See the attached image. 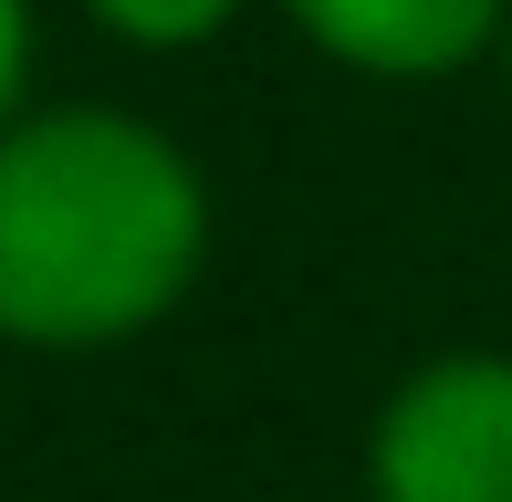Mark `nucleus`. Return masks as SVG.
Masks as SVG:
<instances>
[{"mask_svg":"<svg viewBox=\"0 0 512 502\" xmlns=\"http://www.w3.org/2000/svg\"><path fill=\"white\" fill-rule=\"evenodd\" d=\"M199 178L136 116H42L0 136V335L105 346L199 272Z\"/></svg>","mask_w":512,"mask_h":502,"instance_id":"1","label":"nucleus"},{"mask_svg":"<svg viewBox=\"0 0 512 502\" xmlns=\"http://www.w3.org/2000/svg\"><path fill=\"white\" fill-rule=\"evenodd\" d=\"M377 502H512V356H439L377 419Z\"/></svg>","mask_w":512,"mask_h":502,"instance_id":"2","label":"nucleus"},{"mask_svg":"<svg viewBox=\"0 0 512 502\" xmlns=\"http://www.w3.org/2000/svg\"><path fill=\"white\" fill-rule=\"evenodd\" d=\"M293 21L366 74H450L512 32V0H293Z\"/></svg>","mask_w":512,"mask_h":502,"instance_id":"3","label":"nucleus"},{"mask_svg":"<svg viewBox=\"0 0 512 502\" xmlns=\"http://www.w3.org/2000/svg\"><path fill=\"white\" fill-rule=\"evenodd\" d=\"M95 11H105L126 42H199V32H220L241 0H95Z\"/></svg>","mask_w":512,"mask_h":502,"instance_id":"4","label":"nucleus"},{"mask_svg":"<svg viewBox=\"0 0 512 502\" xmlns=\"http://www.w3.org/2000/svg\"><path fill=\"white\" fill-rule=\"evenodd\" d=\"M11 84H21V0H0V116H11Z\"/></svg>","mask_w":512,"mask_h":502,"instance_id":"5","label":"nucleus"},{"mask_svg":"<svg viewBox=\"0 0 512 502\" xmlns=\"http://www.w3.org/2000/svg\"><path fill=\"white\" fill-rule=\"evenodd\" d=\"M502 63H512V32H502Z\"/></svg>","mask_w":512,"mask_h":502,"instance_id":"6","label":"nucleus"}]
</instances>
